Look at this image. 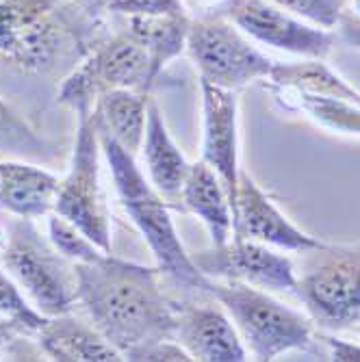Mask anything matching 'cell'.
I'll use <instances>...</instances> for the list:
<instances>
[{
	"instance_id": "1",
	"label": "cell",
	"mask_w": 360,
	"mask_h": 362,
	"mask_svg": "<svg viewBox=\"0 0 360 362\" xmlns=\"http://www.w3.org/2000/svg\"><path fill=\"white\" fill-rule=\"evenodd\" d=\"M74 269L79 302L124 360H191L176 343V302L163 293L158 267L105 254L95 262H76Z\"/></svg>"
},
{
	"instance_id": "2",
	"label": "cell",
	"mask_w": 360,
	"mask_h": 362,
	"mask_svg": "<svg viewBox=\"0 0 360 362\" xmlns=\"http://www.w3.org/2000/svg\"><path fill=\"white\" fill-rule=\"evenodd\" d=\"M98 139H100L105 154L111 163L122 204L128 215L133 217L135 226L141 230L152 254L156 256L158 272L187 288H198L207 293L211 278L193 265L191 254L182 247L178 239L174 221L168 213L166 202H163V195L150 182H146L135 163V156L124 150L113 137L100 133V130H98Z\"/></svg>"
},
{
	"instance_id": "3",
	"label": "cell",
	"mask_w": 360,
	"mask_h": 362,
	"mask_svg": "<svg viewBox=\"0 0 360 362\" xmlns=\"http://www.w3.org/2000/svg\"><path fill=\"white\" fill-rule=\"evenodd\" d=\"M209 295L233 317L239 337L256 360H274L291 349H308L317 339L313 319L293 310L258 286L211 278Z\"/></svg>"
},
{
	"instance_id": "4",
	"label": "cell",
	"mask_w": 360,
	"mask_h": 362,
	"mask_svg": "<svg viewBox=\"0 0 360 362\" xmlns=\"http://www.w3.org/2000/svg\"><path fill=\"white\" fill-rule=\"evenodd\" d=\"M302 276L296 274V293L313 323L323 330H347L360 321V247L310 250Z\"/></svg>"
},
{
	"instance_id": "5",
	"label": "cell",
	"mask_w": 360,
	"mask_h": 362,
	"mask_svg": "<svg viewBox=\"0 0 360 362\" xmlns=\"http://www.w3.org/2000/svg\"><path fill=\"white\" fill-rule=\"evenodd\" d=\"M3 262L35 306L48 317L68 315L79 300L76 269L65 265L24 217L11 226Z\"/></svg>"
},
{
	"instance_id": "6",
	"label": "cell",
	"mask_w": 360,
	"mask_h": 362,
	"mask_svg": "<svg viewBox=\"0 0 360 362\" xmlns=\"http://www.w3.org/2000/svg\"><path fill=\"white\" fill-rule=\"evenodd\" d=\"M187 50L202 81L233 91L256 78H267L274 68V61L258 52L223 16L191 22Z\"/></svg>"
},
{
	"instance_id": "7",
	"label": "cell",
	"mask_w": 360,
	"mask_h": 362,
	"mask_svg": "<svg viewBox=\"0 0 360 362\" xmlns=\"http://www.w3.org/2000/svg\"><path fill=\"white\" fill-rule=\"evenodd\" d=\"M156 81L148 50L130 35H120L98 50L65 81L59 100L72 105L81 115L89 113L91 103L109 89L146 91Z\"/></svg>"
},
{
	"instance_id": "8",
	"label": "cell",
	"mask_w": 360,
	"mask_h": 362,
	"mask_svg": "<svg viewBox=\"0 0 360 362\" xmlns=\"http://www.w3.org/2000/svg\"><path fill=\"white\" fill-rule=\"evenodd\" d=\"M54 211L72 221L103 252L111 254L109 219L98 187V128L91 113L81 115L74 163L68 178L59 182Z\"/></svg>"
},
{
	"instance_id": "9",
	"label": "cell",
	"mask_w": 360,
	"mask_h": 362,
	"mask_svg": "<svg viewBox=\"0 0 360 362\" xmlns=\"http://www.w3.org/2000/svg\"><path fill=\"white\" fill-rule=\"evenodd\" d=\"M252 40L308 59H325L335 46V33L304 24L269 0H228L221 11Z\"/></svg>"
},
{
	"instance_id": "10",
	"label": "cell",
	"mask_w": 360,
	"mask_h": 362,
	"mask_svg": "<svg viewBox=\"0 0 360 362\" xmlns=\"http://www.w3.org/2000/svg\"><path fill=\"white\" fill-rule=\"evenodd\" d=\"M193 265L209 278L245 282L267 291H296V265L284 254L258 241H226L191 254Z\"/></svg>"
},
{
	"instance_id": "11",
	"label": "cell",
	"mask_w": 360,
	"mask_h": 362,
	"mask_svg": "<svg viewBox=\"0 0 360 362\" xmlns=\"http://www.w3.org/2000/svg\"><path fill=\"white\" fill-rule=\"evenodd\" d=\"M233 239H250L300 254L323 245L315 237L302 233L296 223H291L284 213H280L278 206L258 189L252 176L241 170L233 211Z\"/></svg>"
},
{
	"instance_id": "12",
	"label": "cell",
	"mask_w": 360,
	"mask_h": 362,
	"mask_svg": "<svg viewBox=\"0 0 360 362\" xmlns=\"http://www.w3.org/2000/svg\"><path fill=\"white\" fill-rule=\"evenodd\" d=\"M202 107H204V148L202 160L217 172L231 206L235 211V197L239 185L237 158V95L233 89L217 87L200 78Z\"/></svg>"
},
{
	"instance_id": "13",
	"label": "cell",
	"mask_w": 360,
	"mask_h": 362,
	"mask_svg": "<svg viewBox=\"0 0 360 362\" xmlns=\"http://www.w3.org/2000/svg\"><path fill=\"white\" fill-rule=\"evenodd\" d=\"M176 343L202 362H243L248 349L231 323L215 304L176 302Z\"/></svg>"
},
{
	"instance_id": "14",
	"label": "cell",
	"mask_w": 360,
	"mask_h": 362,
	"mask_svg": "<svg viewBox=\"0 0 360 362\" xmlns=\"http://www.w3.org/2000/svg\"><path fill=\"white\" fill-rule=\"evenodd\" d=\"M187 211L198 215L209 228L213 245H223L233 235V206L217 172L207 160L189 165L187 178L180 189Z\"/></svg>"
},
{
	"instance_id": "15",
	"label": "cell",
	"mask_w": 360,
	"mask_h": 362,
	"mask_svg": "<svg viewBox=\"0 0 360 362\" xmlns=\"http://www.w3.org/2000/svg\"><path fill=\"white\" fill-rule=\"evenodd\" d=\"M148 93L135 89H109L95 103L93 119L100 133L113 137L124 150L137 154L144 146Z\"/></svg>"
},
{
	"instance_id": "16",
	"label": "cell",
	"mask_w": 360,
	"mask_h": 362,
	"mask_svg": "<svg viewBox=\"0 0 360 362\" xmlns=\"http://www.w3.org/2000/svg\"><path fill=\"white\" fill-rule=\"evenodd\" d=\"M59 180L24 163H0V206L24 217H40L54 209Z\"/></svg>"
},
{
	"instance_id": "17",
	"label": "cell",
	"mask_w": 360,
	"mask_h": 362,
	"mask_svg": "<svg viewBox=\"0 0 360 362\" xmlns=\"http://www.w3.org/2000/svg\"><path fill=\"white\" fill-rule=\"evenodd\" d=\"M144 156L154 189L166 197H176L187 178L189 163L172 141L166 122H163L161 109L154 100H148Z\"/></svg>"
},
{
	"instance_id": "18",
	"label": "cell",
	"mask_w": 360,
	"mask_h": 362,
	"mask_svg": "<svg viewBox=\"0 0 360 362\" xmlns=\"http://www.w3.org/2000/svg\"><path fill=\"white\" fill-rule=\"evenodd\" d=\"M42 347L54 360H93L109 362L124 360L122 354L100 334L98 327H89L68 315H59L40 330Z\"/></svg>"
},
{
	"instance_id": "19",
	"label": "cell",
	"mask_w": 360,
	"mask_h": 362,
	"mask_svg": "<svg viewBox=\"0 0 360 362\" xmlns=\"http://www.w3.org/2000/svg\"><path fill=\"white\" fill-rule=\"evenodd\" d=\"M191 20L187 13L172 16H130L128 33L133 35L150 54L154 74L158 76L163 65L187 46V33Z\"/></svg>"
},
{
	"instance_id": "20",
	"label": "cell",
	"mask_w": 360,
	"mask_h": 362,
	"mask_svg": "<svg viewBox=\"0 0 360 362\" xmlns=\"http://www.w3.org/2000/svg\"><path fill=\"white\" fill-rule=\"evenodd\" d=\"M276 98L289 109H300L308 113L319 124L328 126L341 133L360 135V105L352 103L347 98L323 95V93H308L296 87H280L269 85Z\"/></svg>"
},
{
	"instance_id": "21",
	"label": "cell",
	"mask_w": 360,
	"mask_h": 362,
	"mask_svg": "<svg viewBox=\"0 0 360 362\" xmlns=\"http://www.w3.org/2000/svg\"><path fill=\"white\" fill-rule=\"evenodd\" d=\"M0 156H16V158L46 156V144L5 103H0Z\"/></svg>"
},
{
	"instance_id": "22",
	"label": "cell",
	"mask_w": 360,
	"mask_h": 362,
	"mask_svg": "<svg viewBox=\"0 0 360 362\" xmlns=\"http://www.w3.org/2000/svg\"><path fill=\"white\" fill-rule=\"evenodd\" d=\"M50 241L57 245V250L74 258L76 262H95L107 254L98 252V245L91 239H87L85 233H81L72 221L61 215L50 219Z\"/></svg>"
},
{
	"instance_id": "23",
	"label": "cell",
	"mask_w": 360,
	"mask_h": 362,
	"mask_svg": "<svg viewBox=\"0 0 360 362\" xmlns=\"http://www.w3.org/2000/svg\"><path fill=\"white\" fill-rule=\"evenodd\" d=\"M0 315L11 319L20 327L35 330V332H40L42 327L48 323V319L42 317V313H35L24 302V298L16 288V284L3 272H0Z\"/></svg>"
},
{
	"instance_id": "24",
	"label": "cell",
	"mask_w": 360,
	"mask_h": 362,
	"mask_svg": "<svg viewBox=\"0 0 360 362\" xmlns=\"http://www.w3.org/2000/svg\"><path fill=\"white\" fill-rule=\"evenodd\" d=\"M269 3L298 18L310 20L319 28L330 30L335 28L347 0H269Z\"/></svg>"
},
{
	"instance_id": "25",
	"label": "cell",
	"mask_w": 360,
	"mask_h": 362,
	"mask_svg": "<svg viewBox=\"0 0 360 362\" xmlns=\"http://www.w3.org/2000/svg\"><path fill=\"white\" fill-rule=\"evenodd\" d=\"M335 33L341 42L360 48V0H347L335 24Z\"/></svg>"
},
{
	"instance_id": "26",
	"label": "cell",
	"mask_w": 360,
	"mask_h": 362,
	"mask_svg": "<svg viewBox=\"0 0 360 362\" xmlns=\"http://www.w3.org/2000/svg\"><path fill=\"white\" fill-rule=\"evenodd\" d=\"M317 341H321L325 347H328V356L332 360H339V362H360V345L341 341V339L330 337V334H321V332L317 334Z\"/></svg>"
},
{
	"instance_id": "27",
	"label": "cell",
	"mask_w": 360,
	"mask_h": 362,
	"mask_svg": "<svg viewBox=\"0 0 360 362\" xmlns=\"http://www.w3.org/2000/svg\"><path fill=\"white\" fill-rule=\"evenodd\" d=\"M16 330H20V325H18V323H13L11 319L7 321V317H3V315H0V345H3V343H7V341L11 339V334H13Z\"/></svg>"
}]
</instances>
